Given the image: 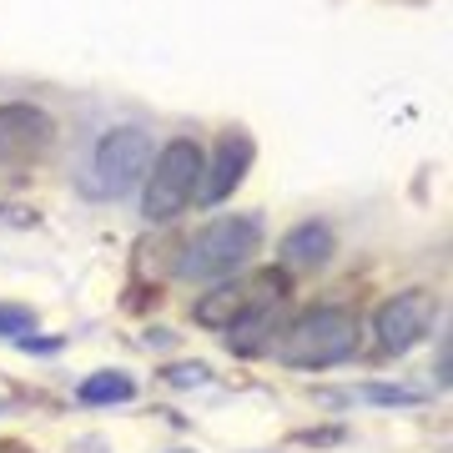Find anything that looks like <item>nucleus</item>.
Listing matches in <instances>:
<instances>
[{"mask_svg": "<svg viewBox=\"0 0 453 453\" xmlns=\"http://www.w3.org/2000/svg\"><path fill=\"white\" fill-rule=\"evenodd\" d=\"M257 247H262L257 217H217V222H207L192 242L181 247L177 277H187V282H222V277H237L247 262L257 257Z\"/></svg>", "mask_w": 453, "mask_h": 453, "instance_id": "f257e3e1", "label": "nucleus"}, {"mask_svg": "<svg viewBox=\"0 0 453 453\" xmlns=\"http://www.w3.org/2000/svg\"><path fill=\"white\" fill-rule=\"evenodd\" d=\"M357 353V312L353 308H312L303 318H292L277 338V357L288 368H333Z\"/></svg>", "mask_w": 453, "mask_h": 453, "instance_id": "f03ea898", "label": "nucleus"}, {"mask_svg": "<svg viewBox=\"0 0 453 453\" xmlns=\"http://www.w3.org/2000/svg\"><path fill=\"white\" fill-rule=\"evenodd\" d=\"M151 131L142 127H116L106 131L91 151V162H86V177H81V192L96 196V202H116V196H127L136 181L151 172Z\"/></svg>", "mask_w": 453, "mask_h": 453, "instance_id": "7ed1b4c3", "label": "nucleus"}, {"mask_svg": "<svg viewBox=\"0 0 453 453\" xmlns=\"http://www.w3.org/2000/svg\"><path fill=\"white\" fill-rule=\"evenodd\" d=\"M202 172H207V157L196 142H166L157 157H151V181H146L142 196V217L146 222H172L177 211L192 207V196L202 192Z\"/></svg>", "mask_w": 453, "mask_h": 453, "instance_id": "20e7f679", "label": "nucleus"}, {"mask_svg": "<svg viewBox=\"0 0 453 453\" xmlns=\"http://www.w3.org/2000/svg\"><path fill=\"white\" fill-rule=\"evenodd\" d=\"M288 297V273H277V267H262V273H247V277H222L211 292H202L196 297L192 318L202 327H232L242 323L247 312L257 308H273V303H282Z\"/></svg>", "mask_w": 453, "mask_h": 453, "instance_id": "39448f33", "label": "nucleus"}, {"mask_svg": "<svg viewBox=\"0 0 453 453\" xmlns=\"http://www.w3.org/2000/svg\"><path fill=\"white\" fill-rule=\"evenodd\" d=\"M56 146V121L31 101H11L0 106V166H31L50 157Z\"/></svg>", "mask_w": 453, "mask_h": 453, "instance_id": "423d86ee", "label": "nucleus"}, {"mask_svg": "<svg viewBox=\"0 0 453 453\" xmlns=\"http://www.w3.org/2000/svg\"><path fill=\"white\" fill-rule=\"evenodd\" d=\"M434 312H438L434 292H423V288L388 297V303L378 308V318H372L378 348H383V353H393V357L408 353V348H413V342H423V333L434 327Z\"/></svg>", "mask_w": 453, "mask_h": 453, "instance_id": "0eeeda50", "label": "nucleus"}, {"mask_svg": "<svg viewBox=\"0 0 453 453\" xmlns=\"http://www.w3.org/2000/svg\"><path fill=\"white\" fill-rule=\"evenodd\" d=\"M252 151H257V146H252V136H247L242 127H232L222 142H217V157H211V166L202 172V192H196V196H202L207 207L226 202V196L242 187L247 166H252Z\"/></svg>", "mask_w": 453, "mask_h": 453, "instance_id": "6e6552de", "label": "nucleus"}, {"mask_svg": "<svg viewBox=\"0 0 453 453\" xmlns=\"http://www.w3.org/2000/svg\"><path fill=\"white\" fill-rule=\"evenodd\" d=\"M333 247H338V237H333L327 222H297L288 237H282V267L312 273V267H323V262L333 257Z\"/></svg>", "mask_w": 453, "mask_h": 453, "instance_id": "1a4fd4ad", "label": "nucleus"}, {"mask_svg": "<svg viewBox=\"0 0 453 453\" xmlns=\"http://www.w3.org/2000/svg\"><path fill=\"white\" fill-rule=\"evenodd\" d=\"M273 333H282V323H277V303H273V308L247 312L242 323L226 327V348H232V353H242V357L267 353V348H273Z\"/></svg>", "mask_w": 453, "mask_h": 453, "instance_id": "9d476101", "label": "nucleus"}, {"mask_svg": "<svg viewBox=\"0 0 453 453\" xmlns=\"http://www.w3.org/2000/svg\"><path fill=\"white\" fill-rule=\"evenodd\" d=\"M86 408H101V403H131L136 398V383H131L127 372H91L81 388H76Z\"/></svg>", "mask_w": 453, "mask_h": 453, "instance_id": "9b49d317", "label": "nucleus"}, {"mask_svg": "<svg viewBox=\"0 0 453 453\" xmlns=\"http://www.w3.org/2000/svg\"><path fill=\"white\" fill-rule=\"evenodd\" d=\"M35 327L31 308H16V303H0V338H26Z\"/></svg>", "mask_w": 453, "mask_h": 453, "instance_id": "f8f14e48", "label": "nucleus"}, {"mask_svg": "<svg viewBox=\"0 0 453 453\" xmlns=\"http://www.w3.org/2000/svg\"><path fill=\"white\" fill-rule=\"evenodd\" d=\"M166 378H172V383H181V388H187V383H207V368H202V363H181V368H172V372H166Z\"/></svg>", "mask_w": 453, "mask_h": 453, "instance_id": "ddd939ff", "label": "nucleus"}, {"mask_svg": "<svg viewBox=\"0 0 453 453\" xmlns=\"http://www.w3.org/2000/svg\"><path fill=\"white\" fill-rule=\"evenodd\" d=\"M372 403H418V393H408V388H368Z\"/></svg>", "mask_w": 453, "mask_h": 453, "instance_id": "4468645a", "label": "nucleus"}]
</instances>
